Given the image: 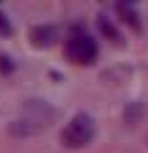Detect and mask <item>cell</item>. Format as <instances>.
<instances>
[{"label":"cell","mask_w":148,"mask_h":153,"mask_svg":"<svg viewBox=\"0 0 148 153\" xmlns=\"http://www.w3.org/2000/svg\"><path fill=\"white\" fill-rule=\"evenodd\" d=\"M51 120H54V107L46 105L44 100H31L26 102L21 117L10 123V133L13 135H36L44 128H49Z\"/></svg>","instance_id":"1"},{"label":"cell","mask_w":148,"mask_h":153,"mask_svg":"<svg viewBox=\"0 0 148 153\" xmlns=\"http://www.w3.org/2000/svg\"><path fill=\"white\" fill-rule=\"evenodd\" d=\"M94 138V123L89 115H74L69 123H66L64 133H61V140H64L66 148H82L87 146L89 140Z\"/></svg>","instance_id":"2"},{"label":"cell","mask_w":148,"mask_h":153,"mask_svg":"<svg viewBox=\"0 0 148 153\" xmlns=\"http://www.w3.org/2000/svg\"><path fill=\"white\" fill-rule=\"evenodd\" d=\"M64 51L69 56V61H74V64H92L97 59V41L87 33H74L66 41Z\"/></svg>","instance_id":"3"},{"label":"cell","mask_w":148,"mask_h":153,"mask_svg":"<svg viewBox=\"0 0 148 153\" xmlns=\"http://www.w3.org/2000/svg\"><path fill=\"white\" fill-rule=\"evenodd\" d=\"M51 38H54V28H49V26H39V28H33L31 31V41L36 46H49L51 44Z\"/></svg>","instance_id":"4"},{"label":"cell","mask_w":148,"mask_h":153,"mask_svg":"<svg viewBox=\"0 0 148 153\" xmlns=\"http://www.w3.org/2000/svg\"><path fill=\"white\" fill-rule=\"evenodd\" d=\"M118 13H120V16L125 18V23H128V26H133V28H138V26H141V21H138V13L133 10L130 5H123V3H120V5H118Z\"/></svg>","instance_id":"5"},{"label":"cell","mask_w":148,"mask_h":153,"mask_svg":"<svg viewBox=\"0 0 148 153\" xmlns=\"http://www.w3.org/2000/svg\"><path fill=\"white\" fill-rule=\"evenodd\" d=\"M10 21H8V16L3 10H0V36H10Z\"/></svg>","instance_id":"6"}]
</instances>
